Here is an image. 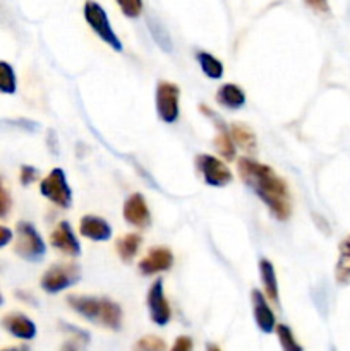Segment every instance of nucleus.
I'll return each mask as SVG.
<instances>
[{"instance_id": "nucleus-7", "label": "nucleus", "mask_w": 350, "mask_h": 351, "mask_svg": "<svg viewBox=\"0 0 350 351\" xmlns=\"http://www.w3.org/2000/svg\"><path fill=\"white\" fill-rule=\"evenodd\" d=\"M196 168L201 173L202 180L211 187H225L232 182V171L229 170L225 161L218 160L211 154H198Z\"/></svg>"}, {"instance_id": "nucleus-34", "label": "nucleus", "mask_w": 350, "mask_h": 351, "mask_svg": "<svg viewBox=\"0 0 350 351\" xmlns=\"http://www.w3.org/2000/svg\"><path fill=\"white\" fill-rule=\"evenodd\" d=\"M60 351H78V346H75V341H67L62 345Z\"/></svg>"}, {"instance_id": "nucleus-10", "label": "nucleus", "mask_w": 350, "mask_h": 351, "mask_svg": "<svg viewBox=\"0 0 350 351\" xmlns=\"http://www.w3.org/2000/svg\"><path fill=\"white\" fill-rule=\"evenodd\" d=\"M172 266H174V254L167 247H153L137 264L141 274H144V276L163 273V271L170 269Z\"/></svg>"}, {"instance_id": "nucleus-23", "label": "nucleus", "mask_w": 350, "mask_h": 351, "mask_svg": "<svg viewBox=\"0 0 350 351\" xmlns=\"http://www.w3.org/2000/svg\"><path fill=\"white\" fill-rule=\"evenodd\" d=\"M16 89L17 79L12 65L0 60V93H3V95H14Z\"/></svg>"}, {"instance_id": "nucleus-35", "label": "nucleus", "mask_w": 350, "mask_h": 351, "mask_svg": "<svg viewBox=\"0 0 350 351\" xmlns=\"http://www.w3.org/2000/svg\"><path fill=\"white\" fill-rule=\"evenodd\" d=\"M206 351H222V350H220L216 345H211V343H209V345L206 346Z\"/></svg>"}, {"instance_id": "nucleus-11", "label": "nucleus", "mask_w": 350, "mask_h": 351, "mask_svg": "<svg viewBox=\"0 0 350 351\" xmlns=\"http://www.w3.org/2000/svg\"><path fill=\"white\" fill-rule=\"evenodd\" d=\"M50 243L54 249H57L58 252L65 254L69 257H78L81 254L78 237H75L71 223L67 221H60L55 226L54 232L50 233Z\"/></svg>"}, {"instance_id": "nucleus-4", "label": "nucleus", "mask_w": 350, "mask_h": 351, "mask_svg": "<svg viewBox=\"0 0 350 351\" xmlns=\"http://www.w3.org/2000/svg\"><path fill=\"white\" fill-rule=\"evenodd\" d=\"M16 232L17 240L14 245V252L26 261H40L47 252V247L36 228L31 223L21 221L17 223Z\"/></svg>"}, {"instance_id": "nucleus-21", "label": "nucleus", "mask_w": 350, "mask_h": 351, "mask_svg": "<svg viewBox=\"0 0 350 351\" xmlns=\"http://www.w3.org/2000/svg\"><path fill=\"white\" fill-rule=\"evenodd\" d=\"M141 243H143V239H141L139 233H127V235H124L122 239L117 240L115 249L124 263H132L136 254L139 252Z\"/></svg>"}, {"instance_id": "nucleus-13", "label": "nucleus", "mask_w": 350, "mask_h": 351, "mask_svg": "<svg viewBox=\"0 0 350 351\" xmlns=\"http://www.w3.org/2000/svg\"><path fill=\"white\" fill-rule=\"evenodd\" d=\"M250 302H253V312H254V321H256L257 328L264 332V335H270L277 328V319H275L273 311H271L270 304H268V298L261 293L259 290L254 288L250 291Z\"/></svg>"}, {"instance_id": "nucleus-20", "label": "nucleus", "mask_w": 350, "mask_h": 351, "mask_svg": "<svg viewBox=\"0 0 350 351\" xmlns=\"http://www.w3.org/2000/svg\"><path fill=\"white\" fill-rule=\"evenodd\" d=\"M340 256L335 267V280L338 285L350 283V235L342 240L338 247Z\"/></svg>"}, {"instance_id": "nucleus-6", "label": "nucleus", "mask_w": 350, "mask_h": 351, "mask_svg": "<svg viewBox=\"0 0 350 351\" xmlns=\"http://www.w3.org/2000/svg\"><path fill=\"white\" fill-rule=\"evenodd\" d=\"M40 191L45 197L55 206L62 209L71 208L72 204V192L67 184V178L62 168H54L47 177L41 180Z\"/></svg>"}, {"instance_id": "nucleus-30", "label": "nucleus", "mask_w": 350, "mask_h": 351, "mask_svg": "<svg viewBox=\"0 0 350 351\" xmlns=\"http://www.w3.org/2000/svg\"><path fill=\"white\" fill-rule=\"evenodd\" d=\"M36 178H38V170L34 167L24 165V167L21 168V184H23V185L33 184Z\"/></svg>"}, {"instance_id": "nucleus-12", "label": "nucleus", "mask_w": 350, "mask_h": 351, "mask_svg": "<svg viewBox=\"0 0 350 351\" xmlns=\"http://www.w3.org/2000/svg\"><path fill=\"white\" fill-rule=\"evenodd\" d=\"M124 219L130 226H136V228H146L150 225V208H148L146 199H144L143 194L136 192V194L129 195L126 199V202H124Z\"/></svg>"}, {"instance_id": "nucleus-8", "label": "nucleus", "mask_w": 350, "mask_h": 351, "mask_svg": "<svg viewBox=\"0 0 350 351\" xmlns=\"http://www.w3.org/2000/svg\"><path fill=\"white\" fill-rule=\"evenodd\" d=\"M180 88L174 82L160 81L156 86V113L165 123H174L178 119Z\"/></svg>"}, {"instance_id": "nucleus-26", "label": "nucleus", "mask_w": 350, "mask_h": 351, "mask_svg": "<svg viewBox=\"0 0 350 351\" xmlns=\"http://www.w3.org/2000/svg\"><path fill=\"white\" fill-rule=\"evenodd\" d=\"M167 350V343L163 341L158 336H143L141 339H137V343L134 345L132 351H165Z\"/></svg>"}, {"instance_id": "nucleus-5", "label": "nucleus", "mask_w": 350, "mask_h": 351, "mask_svg": "<svg viewBox=\"0 0 350 351\" xmlns=\"http://www.w3.org/2000/svg\"><path fill=\"white\" fill-rule=\"evenodd\" d=\"M79 278H81V273H79V267L75 264H55V266L48 267L43 276H41V288L47 293H60L65 288L78 283Z\"/></svg>"}, {"instance_id": "nucleus-22", "label": "nucleus", "mask_w": 350, "mask_h": 351, "mask_svg": "<svg viewBox=\"0 0 350 351\" xmlns=\"http://www.w3.org/2000/svg\"><path fill=\"white\" fill-rule=\"evenodd\" d=\"M196 60H198L199 67H201L202 74L209 79H222L223 75V64L216 57H213L208 51H198L196 53Z\"/></svg>"}, {"instance_id": "nucleus-9", "label": "nucleus", "mask_w": 350, "mask_h": 351, "mask_svg": "<svg viewBox=\"0 0 350 351\" xmlns=\"http://www.w3.org/2000/svg\"><path fill=\"white\" fill-rule=\"evenodd\" d=\"M148 311H150V319L156 326H167L172 319V308L168 304L163 291V281L156 280L148 290L146 297Z\"/></svg>"}, {"instance_id": "nucleus-17", "label": "nucleus", "mask_w": 350, "mask_h": 351, "mask_svg": "<svg viewBox=\"0 0 350 351\" xmlns=\"http://www.w3.org/2000/svg\"><path fill=\"white\" fill-rule=\"evenodd\" d=\"M259 274H261V281H263L266 298L273 302V304H278V302H280V293H278L277 273H275L273 264H271L268 259L259 261Z\"/></svg>"}, {"instance_id": "nucleus-18", "label": "nucleus", "mask_w": 350, "mask_h": 351, "mask_svg": "<svg viewBox=\"0 0 350 351\" xmlns=\"http://www.w3.org/2000/svg\"><path fill=\"white\" fill-rule=\"evenodd\" d=\"M229 130L235 146H239L240 149L246 151L247 154L256 153V136H254V132L249 127L244 125V123H232V125L229 127Z\"/></svg>"}, {"instance_id": "nucleus-15", "label": "nucleus", "mask_w": 350, "mask_h": 351, "mask_svg": "<svg viewBox=\"0 0 350 351\" xmlns=\"http://www.w3.org/2000/svg\"><path fill=\"white\" fill-rule=\"evenodd\" d=\"M2 326L12 336L19 339H33L36 336V326L30 317L23 314H9L3 317Z\"/></svg>"}, {"instance_id": "nucleus-36", "label": "nucleus", "mask_w": 350, "mask_h": 351, "mask_svg": "<svg viewBox=\"0 0 350 351\" xmlns=\"http://www.w3.org/2000/svg\"><path fill=\"white\" fill-rule=\"evenodd\" d=\"M17 351H30V348H27V346H21V348Z\"/></svg>"}, {"instance_id": "nucleus-2", "label": "nucleus", "mask_w": 350, "mask_h": 351, "mask_svg": "<svg viewBox=\"0 0 350 351\" xmlns=\"http://www.w3.org/2000/svg\"><path fill=\"white\" fill-rule=\"evenodd\" d=\"M67 304L72 311H75L88 321L100 322L102 326L113 329V331L120 329V326H122V308L110 298L71 295V297H67Z\"/></svg>"}, {"instance_id": "nucleus-27", "label": "nucleus", "mask_w": 350, "mask_h": 351, "mask_svg": "<svg viewBox=\"0 0 350 351\" xmlns=\"http://www.w3.org/2000/svg\"><path fill=\"white\" fill-rule=\"evenodd\" d=\"M127 17H137L143 12V0H115Z\"/></svg>"}, {"instance_id": "nucleus-14", "label": "nucleus", "mask_w": 350, "mask_h": 351, "mask_svg": "<svg viewBox=\"0 0 350 351\" xmlns=\"http://www.w3.org/2000/svg\"><path fill=\"white\" fill-rule=\"evenodd\" d=\"M79 233L93 242H106L112 239V226L100 216L86 215L79 221Z\"/></svg>"}, {"instance_id": "nucleus-37", "label": "nucleus", "mask_w": 350, "mask_h": 351, "mask_svg": "<svg viewBox=\"0 0 350 351\" xmlns=\"http://www.w3.org/2000/svg\"><path fill=\"white\" fill-rule=\"evenodd\" d=\"M2 302H3V298H2V293H0V305H2Z\"/></svg>"}, {"instance_id": "nucleus-19", "label": "nucleus", "mask_w": 350, "mask_h": 351, "mask_svg": "<svg viewBox=\"0 0 350 351\" xmlns=\"http://www.w3.org/2000/svg\"><path fill=\"white\" fill-rule=\"evenodd\" d=\"M213 143H215L216 151H218L220 156H222L223 160L225 161L235 160L237 147H235V143H233L232 136H230V130L226 123L216 127V137Z\"/></svg>"}, {"instance_id": "nucleus-25", "label": "nucleus", "mask_w": 350, "mask_h": 351, "mask_svg": "<svg viewBox=\"0 0 350 351\" xmlns=\"http://www.w3.org/2000/svg\"><path fill=\"white\" fill-rule=\"evenodd\" d=\"M275 331H277L278 341H280L281 350L283 351H302L301 343L295 339L294 332H292V329L288 328V326L278 324L277 328H275Z\"/></svg>"}, {"instance_id": "nucleus-33", "label": "nucleus", "mask_w": 350, "mask_h": 351, "mask_svg": "<svg viewBox=\"0 0 350 351\" xmlns=\"http://www.w3.org/2000/svg\"><path fill=\"white\" fill-rule=\"evenodd\" d=\"M12 240V232L5 226H0V247H5Z\"/></svg>"}, {"instance_id": "nucleus-3", "label": "nucleus", "mask_w": 350, "mask_h": 351, "mask_svg": "<svg viewBox=\"0 0 350 351\" xmlns=\"http://www.w3.org/2000/svg\"><path fill=\"white\" fill-rule=\"evenodd\" d=\"M84 19L86 23L89 24V27L98 34L100 40L105 41V43L108 45V47H112L115 51H122V41H120V38L115 34L105 9H103L98 2H95V0H86Z\"/></svg>"}, {"instance_id": "nucleus-28", "label": "nucleus", "mask_w": 350, "mask_h": 351, "mask_svg": "<svg viewBox=\"0 0 350 351\" xmlns=\"http://www.w3.org/2000/svg\"><path fill=\"white\" fill-rule=\"evenodd\" d=\"M10 204H12V201H10L9 192H7L5 185H3L2 177H0V218H5L7 213L10 211Z\"/></svg>"}, {"instance_id": "nucleus-29", "label": "nucleus", "mask_w": 350, "mask_h": 351, "mask_svg": "<svg viewBox=\"0 0 350 351\" xmlns=\"http://www.w3.org/2000/svg\"><path fill=\"white\" fill-rule=\"evenodd\" d=\"M60 326H62V329H64L65 332L72 335L74 341L82 343V345H88V343H89V335L86 331H82V329L75 328V326H71V324H60Z\"/></svg>"}, {"instance_id": "nucleus-38", "label": "nucleus", "mask_w": 350, "mask_h": 351, "mask_svg": "<svg viewBox=\"0 0 350 351\" xmlns=\"http://www.w3.org/2000/svg\"><path fill=\"white\" fill-rule=\"evenodd\" d=\"M2 351H17V350H2Z\"/></svg>"}, {"instance_id": "nucleus-32", "label": "nucleus", "mask_w": 350, "mask_h": 351, "mask_svg": "<svg viewBox=\"0 0 350 351\" xmlns=\"http://www.w3.org/2000/svg\"><path fill=\"white\" fill-rule=\"evenodd\" d=\"M305 5L309 9H312L314 12L318 14H328L329 12V3L328 0H304Z\"/></svg>"}, {"instance_id": "nucleus-1", "label": "nucleus", "mask_w": 350, "mask_h": 351, "mask_svg": "<svg viewBox=\"0 0 350 351\" xmlns=\"http://www.w3.org/2000/svg\"><path fill=\"white\" fill-rule=\"evenodd\" d=\"M237 171L244 184L264 202L271 215L280 221L290 218L292 197L288 185L277 171L268 165L254 161L250 158H239Z\"/></svg>"}, {"instance_id": "nucleus-16", "label": "nucleus", "mask_w": 350, "mask_h": 351, "mask_svg": "<svg viewBox=\"0 0 350 351\" xmlns=\"http://www.w3.org/2000/svg\"><path fill=\"white\" fill-rule=\"evenodd\" d=\"M216 103L225 108L230 110H239L246 105V93L239 88L237 84L226 82L222 88L216 91Z\"/></svg>"}, {"instance_id": "nucleus-24", "label": "nucleus", "mask_w": 350, "mask_h": 351, "mask_svg": "<svg viewBox=\"0 0 350 351\" xmlns=\"http://www.w3.org/2000/svg\"><path fill=\"white\" fill-rule=\"evenodd\" d=\"M148 27H150L151 36L154 38V41L158 43V47H160L161 50L167 51V53H170V51H172L170 34H168L167 29L161 26V23H158L154 17H150V19H148Z\"/></svg>"}, {"instance_id": "nucleus-31", "label": "nucleus", "mask_w": 350, "mask_h": 351, "mask_svg": "<svg viewBox=\"0 0 350 351\" xmlns=\"http://www.w3.org/2000/svg\"><path fill=\"white\" fill-rule=\"evenodd\" d=\"M194 350V343H192V339L189 338V336H178L177 339H175L174 346H172L170 351H192Z\"/></svg>"}]
</instances>
